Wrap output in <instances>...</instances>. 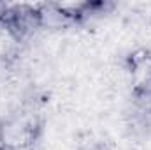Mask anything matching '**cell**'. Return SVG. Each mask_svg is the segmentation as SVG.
<instances>
[{"label": "cell", "mask_w": 151, "mask_h": 150, "mask_svg": "<svg viewBox=\"0 0 151 150\" xmlns=\"http://www.w3.org/2000/svg\"><path fill=\"white\" fill-rule=\"evenodd\" d=\"M35 125L30 118H11L0 127V143L9 150H19L34 141Z\"/></svg>", "instance_id": "1"}]
</instances>
